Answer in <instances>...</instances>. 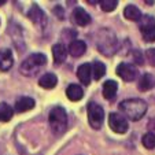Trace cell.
Returning <instances> with one entry per match:
<instances>
[{
  "mask_svg": "<svg viewBox=\"0 0 155 155\" xmlns=\"http://www.w3.org/2000/svg\"><path fill=\"white\" fill-rule=\"evenodd\" d=\"M118 108L125 118L130 121H139L147 113V103L143 99H137V97L125 99L120 103Z\"/></svg>",
  "mask_w": 155,
  "mask_h": 155,
  "instance_id": "1",
  "label": "cell"
},
{
  "mask_svg": "<svg viewBox=\"0 0 155 155\" xmlns=\"http://www.w3.org/2000/svg\"><path fill=\"white\" fill-rule=\"evenodd\" d=\"M96 45H97V51L100 54H103L104 56L114 55L118 48V40L115 33L111 29H108V28H103L99 32V36H97Z\"/></svg>",
  "mask_w": 155,
  "mask_h": 155,
  "instance_id": "2",
  "label": "cell"
},
{
  "mask_svg": "<svg viewBox=\"0 0 155 155\" xmlns=\"http://www.w3.org/2000/svg\"><path fill=\"white\" fill-rule=\"evenodd\" d=\"M47 64V56L44 54H32L21 63L19 71L26 77H32L38 73L43 66Z\"/></svg>",
  "mask_w": 155,
  "mask_h": 155,
  "instance_id": "3",
  "label": "cell"
},
{
  "mask_svg": "<svg viewBox=\"0 0 155 155\" xmlns=\"http://www.w3.org/2000/svg\"><path fill=\"white\" fill-rule=\"evenodd\" d=\"M48 121H50V126L54 135H62L68 129V113L61 106H56L51 110Z\"/></svg>",
  "mask_w": 155,
  "mask_h": 155,
  "instance_id": "4",
  "label": "cell"
},
{
  "mask_svg": "<svg viewBox=\"0 0 155 155\" xmlns=\"http://www.w3.org/2000/svg\"><path fill=\"white\" fill-rule=\"evenodd\" d=\"M88 121L94 129H100L104 121V110L100 104L91 102L88 104Z\"/></svg>",
  "mask_w": 155,
  "mask_h": 155,
  "instance_id": "5",
  "label": "cell"
},
{
  "mask_svg": "<svg viewBox=\"0 0 155 155\" xmlns=\"http://www.w3.org/2000/svg\"><path fill=\"white\" fill-rule=\"evenodd\" d=\"M140 22V33L143 38L148 43L155 41V19L150 15H143Z\"/></svg>",
  "mask_w": 155,
  "mask_h": 155,
  "instance_id": "6",
  "label": "cell"
},
{
  "mask_svg": "<svg viewBox=\"0 0 155 155\" xmlns=\"http://www.w3.org/2000/svg\"><path fill=\"white\" fill-rule=\"evenodd\" d=\"M108 125L111 128L113 132L115 133H126L129 129V124H128V120H126L124 115L118 114V113H111L108 115Z\"/></svg>",
  "mask_w": 155,
  "mask_h": 155,
  "instance_id": "7",
  "label": "cell"
},
{
  "mask_svg": "<svg viewBox=\"0 0 155 155\" xmlns=\"http://www.w3.org/2000/svg\"><path fill=\"white\" fill-rule=\"evenodd\" d=\"M117 76L121 77L124 81H133V80L137 78L139 71L133 64L122 62L117 66Z\"/></svg>",
  "mask_w": 155,
  "mask_h": 155,
  "instance_id": "8",
  "label": "cell"
},
{
  "mask_svg": "<svg viewBox=\"0 0 155 155\" xmlns=\"http://www.w3.org/2000/svg\"><path fill=\"white\" fill-rule=\"evenodd\" d=\"M14 64V56H12V51L8 48H3L0 50V70L7 71L12 68Z\"/></svg>",
  "mask_w": 155,
  "mask_h": 155,
  "instance_id": "9",
  "label": "cell"
},
{
  "mask_svg": "<svg viewBox=\"0 0 155 155\" xmlns=\"http://www.w3.org/2000/svg\"><path fill=\"white\" fill-rule=\"evenodd\" d=\"M71 17H73L74 24L78 25V26H87V25L91 22V17H89V14H88L84 8H81V7L74 8Z\"/></svg>",
  "mask_w": 155,
  "mask_h": 155,
  "instance_id": "10",
  "label": "cell"
},
{
  "mask_svg": "<svg viewBox=\"0 0 155 155\" xmlns=\"http://www.w3.org/2000/svg\"><path fill=\"white\" fill-rule=\"evenodd\" d=\"M92 76V66L89 63H82L77 69V77L84 85H89Z\"/></svg>",
  "mask_w": 155,
  "mask_h": 155,
  "instance_id": "11",
  "label": "cell"
},
{
  "mask_svg": "<svg viewBox=\"0 0 155 155\" xmlns=\"http://www.w3.org/2000/svg\"><path fill=\"white\" fill-rule=\"evenodd\" d=\"M35 104H36L35 99H32V97H28V96H24V97H21V99H18L17 102H15L14 110L17 113H25V111H29V110H32V108L35 107Z\"/></svg>",
  "mask_w": 155,
  "mask_h": 155,
  "instance_id": "12",
  "label": "cell"
},
{
  "mask_svg": "<svg viewBox=\"0 0 155 155\" xmlns=\"http://www.w3.org/2000/svg\"><path fill=\"white\" fill-rule=\"evenodd\" d=\"M28 17H29L30 19L35 22V24H38V25H41V26L47 25V18H45L44 12L41 11L40 7H38L37 4H35V6H33L32 8L29 10V12H28Z\"/></svg>",
  "mask_w": 155,
  "mask_h": 155,
  "instance_id": "13",
  "label": "cell"
},
{
  "mask_svg": "<svg viewBox=\"0 0 155 155\" xmlns=\"http://www.w3.org/2000/svg\"><path fill=\"white\" fill-rule=\"evenodd\" d=\"M87 51V44L82 40H74L69 45V54L74 58H80L84 55V52Z\"/></svg>",
  "mask_w": 155,
  "mask_h": 155,
  "instance_id": "14",
  "label": "cell"
},
{
  "mask_svg": "<svg viewBox=\"0 0 155 155\" xmlns=\"http://www.w3.org/2000/svg\"><path fill=\"white\" fill-rule=\"evenodd\" d=\"M66 96L71 100V102H78L84 97V91L78 84H70L66 89Z\"/></svg>",
  "mask_w": 155,
  "mask_h": 155,
  "instance_id": "15",
  "label": "cell"
},
{
  "mask_svg": "<svg viewBox=\"0 0 155 155\" xmlns=\"http://www.w3.org/2000/svg\"><path fill=\"white\" fill-rule=\"evenodd\" d=\"M52 55H54L55 64H62L64 62V59H66V55H68V48L61 43L55 44L52 47Z\"/></svg>",
  "mask_w": 155,
  "mask_h": 155,
  "instance_id": "16",
  "label": "cell"
},
{
  "mask_svg": "<svg viewBox=\"0 0 155 155\" xmlns=\"http://www.w3.org/2000/svg\"><path fill=\"white\" fill-rule=\"evenodd\" d=\"M117 89H118V84L114 80H108L103 84V96L107 100H113L117 95Z\"/></svg>",
  "mask_w": 155,
  "mask_h": 155,
  "instance_id": "17",
  "label": "cell"
},
{
  "mask_svg": "<svg viewBox=\"0 0 155 155\" xmlns=\"http://www.w3.org/2000/svg\"><path fill=\"white\" fill-rule=\"evenodd\" d=\"M154 87H155V77L152 74H143L137 82V88L141 92L150 91Z\"/></svg>",
  "mask_w": 155,
  "mask_h": 155,
  "instance_id": "18",
  "label": "cell"
},
{
  "mask_svg": "<svg viewBox=\"0 0 155 155\" xmlns=\"http://www.w3.org/2000/svg\"><path fill=\"white\" fill-rule=\"evenodd\" d=\"M56 84H58V78L54 73H45L38 80V85L44 89H52V88H55Z\"/></svg>",
  "mask_w": 155,
  "mask_h": 155,
  "instance_id": "19",
  "label": "cell"
},
{
  "mask_svg": "<svg viewBox=\"0 0 155 155\" xmlns=\"http://www.w3.org/2000/svg\"><path fill=\"white\" fill-rule=\"evenodd\" d=\"M124 15H125L126 19L135 21V22H139V21L141 19V17H143V15H141V11L136 6H133V4H129V6L125 7Z\"/></svg>",
  "mask_w": 155,
  "mask_h": 155,
  "instance_id": "20",
  "label": "cell"
},
{
  "mask_svg": "<svg viewBox=\"0 0 155 155\" xmlns=\"http://www.w3.org/2000/svg\"><path fill=\"white\" fill-rule=\"evenodd\" d=\"M12 108L7 103H0V122H7L12 118Z\"/></svg>",
  "mask_w": 155,
  "mask_h": 155,
  "instance_id": "21",
  "label": "cell"
},
{
  "mask_svg": "<svg viewBox=\"0 0 155 155\" xmlns=\"http://www.w3.org/2000/svg\"><path fill=\"white\" fill-rule=\"evenodd\" d=\"M92 74H94V78L99 81V80L106 74L104 63H102V62H95L94 66H92Z\"/></svg>",
  "mask_w": 155,
  "mask_h": 155,
  "instance_id": "22",
  "label": "cell"
},
{
  "mask_svg": "<svg viewBox=\"0 0 155 155\" xmlns=\"http://www.w3.org/2000/svg\"><path fill=\"white\" fill-rule=\"evenodd\" d=\"M141 143H143V146L148 150L155 148V133H152V132L146 133V135L143 136V139H141Z\"/></svg>",
  "mask_w": 155,
  "mask_h": 155,
  "instance_id": "23",
  "label": "cell"
},
{
  "mask_svg": "<svg viewBox=\"0 0 155 155\" xmlns=\"http://www.w3.org/2000/svg\"><path fill=\"white\" fill-rule=\"evenodd\" d=\"M118 6V2L117 0H102L100 2V7H102L103 11L106 12H111L117 8Z\"/></svg>",
  "mask_w": 155,
  "mask_h": 155,
  "instance_id": "24",
  "label": "cell"
},
{
  "mask_svg": "<svg viewBox=\"0 0 155 155\" xmlns=\"http://www.w3.org/2000/svg\"><path fill=\"white\" fill-rule=\"evenodd\" d=\"M146 59L152 68H155V48H148L146 51Z\"/></svg>",
  "mask_w": 155,
  "mask_h": 155,
  "instance_id": "25",
  "label": "cell"
},
{
  "mask_svg": "<svg viewBox=\"0 0 155 155\" xmlns=\"http://www.w3.org/2000/svg\"><path fill=\"white\" fill-rule=\"evenodd\" d=\"M133 55H135V59H136V63L137 64H143V58H141L140 52H139L137 50L133 51Z\"/></svg>",
  "mask_w": 155,
  "mask_h": 155,
  "instance_id": "26",
  "label": "cell"
},
{
  "mask_svg": "<svg viewBox=\"0 0 155 155\" xmlns=\"http://www.w3.org/2000/svg\"><path fill=\"white\" fill-rule=\"evenodd\" d=\"M54 12H55V14H56V12H58V14H59V19H63V18H64L63 11H62V8H61V7H56V8H54Z\"/></svg>",
  "mask_w": 155,
  "mask_h": 155,
  "instance_id": "27",
  "label": "cell"
},
{
  "mask_svg": "<svg viewBox=\"0 0 155 155\" xmlns=\"http://www.w3.org/2000/svg\"><path fill=\"white\" fill-rule=\"evenodd\" d=\"M6 3V0H0V6H2V4H4Z\"/></svg>",
  "mask_w": 155,
  "mask_h": 155,
  "instance_id": "28",
  "label": "cell"
},
{
  "mask_svg": "<svg viewBox=\"0 0 155 155\" xmlns=\"http://www.w3.org/2000/svg\"><path fill=\"white\" fill-rule=\"evenodd\" d=\"M151 122H152V124H155V120H151Z\"/></svg>",
  "mask_w": 155,
  "mask_h": 155,
  "instance_id": "29",
  "label": "cell"
}]
</instances>
